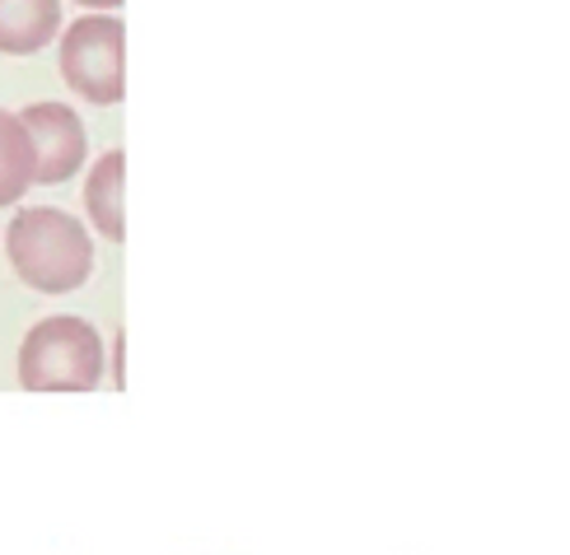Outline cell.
I'll use <instances>...</instances> for the list:
<instances>
[{
    "instance_id": "cell-7",
    "label": "cell",
    "mask_w": 570,
    "mask_h": 555,
    "mask_svg": "<svg viewBox=\"0 0 570 555\" xmlns=\"http://www.w3.org/2000/svg\"><path fill=\"white\" fill-rule=\"evenodd\" d=\"M33 178H38V163H33L29 131H23L14 112H0V210L14 206Z\"/></svg>"
},
{
    "instance_id": "cell-8",
    "label": "cell",
    "mask_w": 570,
    "mask_h": 555,
    "mask_svg": "<svg viewBox=\"0 0 570 555\" xmlns=\"http://www.w3.org/2000/svg\"><path fill=\"white\" fill-rule=\"evenodd\" d=\"M80 6H89V10H117L122 0H80Z\"/></svg>"
},
{
    "instance_id": "cell-6",
    "label": "cell",
    "mask_w": 570,
    "mask_h": 555,
    "mask_svg": "<svg viewBox=\"0 0 570 555\" xmlns=\"http://www.w3.org/2000/svg\"><path fill=\"white\" fill-rule=\"evenodd\" d=\"M122 174H127L122 150H108L99 163L89 168V182H85V210H89V220L99 225V234L112 238V244H122V234H127V215H122Z\"/></svg>"
},
{
    "instance_id": "cell-5",
    "label": "cell",
    "mask_w": 570,
    "mask_h": 555,
    "mask_svg": "<svg viewBox=\"0 0 570 555\" xmlns=\"http://www.w3.org/2000/svg\"><path fill=\"white\" fill-rule=\"evenodd\" d=\"M61 33V0H0V52L29 57Z\"/></svg>"
},
{
    "instance_id": "cell-1",
    "label": "cell",
    "mask_w": 570,
    "mask_h": 555,
    "mask_svg": "<svg viewBox=\"0 0 570 555\" xmlns=\"http://www.w3.org/2000/svg\"><path fill=\"white\" fill-rule=\"evenodd\" d=\"M6 252L14 276L38 295H70L94 271V238L66 210L29 206L6 229Z\"/></svg>"
},
{
    "instance_id": "cell-2",
    "label": "cell",
    "mask_w": 570,
    "mask_h": 555,
    "mask_svg": "<svg viewBox=\"0 0 570 555\" xmlns=\"http://www.w3.org/2000/svg\"><path fill=\"white\" fill-rule=\"evenodd\" d=\"M104 378V336L85 318H42L19 350V383L33 393H85Z\"/></svg>"
},
{
    "instance_id": "cell-4",
    "label": "cell",
    "mask_w": 570,
    "mask_h": 555,
    "mask_svg": "<svg viewBox=\"0 0 570 555\" xmlns=\"http://www.w3.org/2000/svg\"><path fill=\"white\" fill-rule=\"evenodd\" d=\"M19 122L33 140V163H38L33 182L57 187V182L80 174L89 145H85V127H80L76 112L61 108V103H33V108L19 112Z\"/></svg>"
},
{
    "instance_id": "cell-3",
    "label": "cell",
    "mask_w": 570,
    "mask_h": 555,
    "mask_svg": "<svg viewBox=\"0 0 570 555\" xmlns=\"http://www.w3.org/2000/svg\"><path fill=\"white\" fill-rule=\"evenodd\" d=\"M122 19L117 14H85L61 38V76L85 103L112 108L127 93V66H122Z\"/></svg>"
}]
</instances>
